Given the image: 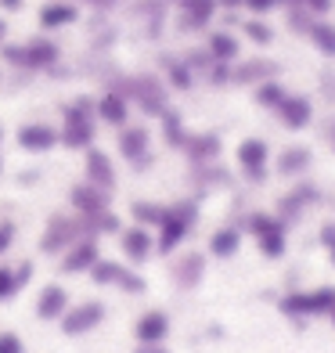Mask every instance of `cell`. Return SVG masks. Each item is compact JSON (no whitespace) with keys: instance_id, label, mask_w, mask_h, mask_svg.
I'll list each match as a JSON object with an SVG mask.
<instances>
[{"instance_id":"f546056e","label":"cell","mask_w":335,"mask_h":353,"mask_svg":"<svg viewBox=\"0 0 335 353\" xmlns=\"http://www.w3.org/2000/svg\"><path fill=\"white\" fill-rule=\"evenodd\" d=\"M79 19V8L72 4V0H47V4L40 8V29H65Z\"/></svg>"},{"instance_id":"ba28073f","label":"cell","mask_w":335,"mask_h":353,"mask_svg":"<svg viewBox=\"0 0 335 353\" xmlns=\"http://www.w3.org/2000/svg\"><path fill=\"white\" fill-rule=\"evenodd\" d=\"M270 144L263 137H242L238 141V148H234V163H238V173H242V181L245 184H267V176H270Z\"/></svg>"},{"instance_id":"d6986e66","label":"cell","mask_w":335,"mask_h":353,"mask_svg":"<svg viewBox=\"0 0 335 353\" xmlns=\"http://www.w3.org/2000/svg\"><path fill=\"white\" fill-rule=\"evenodd\" d=\"M314 170V152L307 148V144H285V148L274 155V173L285 176V181H303Z\"/></svg>"},{"instance_id":"6da1fadb","label":"cell","mask_w":335,"mask_h":353,"mask_svg":"<svg viewBox=\"0 0 335 353\" xmlns=\"http://www.w3.org/2000/svg\"><path fill=\"white\" fill-rule=\"evenodd\" d=\"M199 220H202V199L184 195L177 202H166V213L155 228V256H177L187 238L195 234Z\"/></svg>"},{"instance_id":"44dd1931","label":"cell","mask_w":335,"mask_h":353,"mask_svg":"<svg viewBox=\"0 0 335 353\" xmlns=\"http://www.w3.org/2000/svg\"><path fill=\"white\" fill-rule=\"evenodd\" d=\"M191 166H210V163H216V159L223 155V141H220V134L216 130H191V137H187V144H184V152H181Z\"/></svg>"},{"instance_id":"52a82bcc","label":"cell","mask_w":335,"mask_h":353,"mask_svg":"<svg viewBox=\"0 0 335 353\" xmlns=\"http://www.w3.org/2000/svg\"><path fill=\"white\" fill-rule=\"evenodd\" d=\"M4 61L14 69H26V72H43V69H54L58 65V43L54 40H47V37H33V40H26V43H4Z\"/></svg>"},{"instance_id":"30bf717a","label":"cell","mask_w":335,"mask_h":353,"mask_svg":"<svg viewBox=\"0 0 335 353\" xmlns=\"http://www.w3.org/2000/svg\"><path fill=\"white\" fill-rule=\"evenodd\" d=\"M116 152L123 163H130L134 170H152L155 155H152V130L148 126H134L126 123L123 130L116 134Z\"/></svg>"},{"instance_id":"94428289","label":"cell","mask_w":335,"mask_h":353,"mask_svg":"<svg viewBox=\"0 0 335 353\" xmlns=\"http://www.w3.org/2000/svg\"><path fill=\"white\" fill-rule=\"evenodd\" d=\"M0 144H4V126H0Z\"/></svg>"},{"instance_id":"1f68e13d","label":"cell","mask_w":335,"mask_h":353,"mask_svg":"<svg viewBox=\"0 0 335 353\" xmlns=\"http://www.w3.org/2000/svg\"><path fill=\"white\" fill-rule=\"evenodd\" d=\"M163 213H166V202H159V199H134L130 202V223H137V228L155 231Z\"/></svg>"},{"instance_id":"7dc6e473","label":"cell","mask_w":335,"mask_h":353,"mask_svg":"<svg viewBox=\"0 0 335 353\" xmlns=\"http://www.w3.org/2000/svg\"><path fill=\"white\" fill-rule=\"evenodd\" d=\"M332 4H335V0H307L303 8H307V11L314 14V19H325V14L332 11Z\"/></svg>"},{"instance_id":"d590c367","label":"cell","mask_w":335,"mask_h":353,"mask_svg":"<svg viewBox=\"0 0 335 353\" xmlns=\"http://www.w3.org/2000/svg\"><path fill=\"white\" fill-rule=\"evenodd\" d=\"M310 43L317 47V54L321 58H332L335 61V22H328V19H314V26H310Z\"/></svg>"},{"instance_id":"cb8c5ba5","label":"cell","mask_w":335,"mask_h":353,"mask_svg":"<svg viewBox=\"0 0 335 353\" xmlns=\"http://www.w3.org/2000/svg\"><path fill=\"white\" fill-rule=\"evenodd\" d=\"M191 188H195V199H205V195H213V191H227L234 188V176L210 163V166H191Z\"/></svg>"},{"instance_id":"8d00e7d4","label":"cell","mask_w":335,"mask_h":353,"mask_svg":"<svg viewBox=\"0 0 335 353\" xmlns=\"http://www.w3.org/2000/svg\"><path fill=\"white\" fill-rule=\"evenodd\" d=\"M285 98H289V87H285L281 79H267V83L252 87V101H256L260 108H267V112H278V105Z\"/></svg>"},{"instance_id":"c3c4849f","label":"cell","mask_w":335,"mask_h":353,"mask_svg":"<svg viewBox=\"0 0 335 353\" xmlns=\"http://www.w3.org/2000/svg\"><path fill=\"white\" fill-rule=\"evenodd\" d=\"M130 353H173L166 343H137Z\"/></svg>"},{"instance_id":"680465c9","label":"cell","mask_w":335,"mask_h":353,"mask_svg":"<svg viewBox=\"0 0 335 353\" xmlns=\"http://www.w3.org/2000/svg\"><path fill=\"white\" fill-rule=\"evenodd\" d=\"M159 4H177V8H181V4H184V0H159Z\"/></svg>"},{"instance_id":"f35d334b","label":"cell","mask_w":335,"mask_h":353,"mask_svg":"<svg viewBox=\"0 0 335 353\" xmlns=\"http://www.w3.org/2000/svg\"><path fill=\"white\" fill-rule=\"evenodd\" d=\"M289 191H292V195H296L303 205H307V210H314V205H325V191L317 188L310 176H303V181H292Z\"/></svg>"},{"instance_id":"f907efd6","label":"cell","mask_w":335,"mask_h":353,"mask_svg":"<svg viewBox=\"0 0 335 353\" xmlns=\"http://www.w3.org/2000/svg\"><path fill=\"white\" fill-rule=\"evenodd\" d=\"M321 83H325V98L335 101V72H325V76H321Z\"/></svg>"},{"instance_id":"5bb4252c","label":"cell","mask_w":335,"mask_h":353,"mask_svg":"<svg viewBox=\"0 0 335 353\" xmlns=\"http://www.w3.org/2000/svg\"><path fill=\"white\" fill-rule=\"evenodd\" d=\"M83 181L101 188V191H116L119 188V170H116V159H112L105 148H87L83 152Z\"/></svg>"},{"instance_id":"74e56055","label":"cell","mask_w":335,"mask_h":353,"mask_svg":"<svg viewBox=\"0 0 335 353\" xmlns=\"http://www.w3.org/2000/svg\"><path fill=\"white\" fill-rule=\"evenodd\" d=\"M270 213H274L278 220H285L289 228H296V223H303V216H307L310 210L292 195V191H285V195H278V202H274V210H270Z\"/></svg>"},{"instance_id":"836d02e7","label":"cell","mask_w":335,"mask_h":353,"mask_svg":"<svg viewBox=\"0 0 335 353\" xmlns=\"http://www.w3.org/2000/svg\"><path fill=\"white\" fill-rule=\"evenodd\" d=\"M332 310H335V285L307 288V314H310V321H328Z\"/></svg>"},{"instance_id":"e0dca14e","label":"cell","mask_w":335,"mask_h":353,"mask_svg":"<svg viewBox=\"0 0 335 353\" xmlns=\"http://www.w3.org/2000/svg\"><path fill=\"white\" fill-rule=\"evenodd\" d=\"M14 144L29 155H43V152L58 148V126L43 123V119H29L14 130Z\"/></svg>"},{"instance_id":"681fc988","label":"cell","mask_w":335,"mask_h":353,"mask_svg":"<svg viewBox=\"0 0 335 353\" xmlns=\"http://www.w3.org/2000/svg\"><path fill=\"white\" fill-rule=\"evenodd\" d=\"M79 4H87V8H94V11H112V8H119L123 0H79Z\"/></svg>"},{"instance_id":"6f0895ef","label":"cell","mask_w":335,"mask_h":353,"mask_svg":"<svg viewBox=\"0 0 335 353\" xmlns=\"http://www.w3.org/2000/svg\"><path fill=\"white\" fill-rule=\"evenodd\" d=\"M328 263H332V267H335V245H332V249H328Z\"/></svg>"},{"instance_id":"8fae6325","label":"cell","mask_w":335,"mask_h":353,"mask_svg":"<svg viewBox=\"0 0 335 353\" xmlns=\"http://www.w3.org/2000/svg\"><path fill=\"white\" fill-rule=\"evenodd\" d=\"M116 242H119L123 263H130V267H137V270L155 260V231H148V228L126 223V228L116 234Z\"/></svg>"},{"instance_id":"11a10c76","label":"cell","mask_w":335,"mask_h":353,"mask_svg":"<svg viewBox=\"0 0 335 353\" xmlns=\"http://www.w3.org/2000/svg\"><path fill=\"white\" fill-rule=\"evenodd\" d=\"M4 40H8V22L0 19V43H4Z\"/></svg>"},{"instance_id":"3957f363","label":"cell","mask_w":335,"mask_h":353,"mask_svg":"<svg viewBox=\"0 0 335 353\" xmlns=\"http://www.w3.org/2000/svg\"><path fill=\"white\" fill-rule=\"evenodd\" d=\"M58 144L69 152H87L98 144V116H94V101L76 98L61 108V126H58Z\"/></svg>"},{"instance_id":"db71d44e","label":"cell","mask_w":335,"mask_h":353,"mask_svg":"<svg viewBox=\"0 0 335 353\" xmlns=\"http://www.w3.org/2000/svg\"><path fill=\"white\" fill-rule=\"evenodd\" d=\"M328 144H332V155H335V123L328 126Z\"/></svg>"},{"instance_id":"60d3db41","label":"cell","mask_w":335,"mask_h":353,"mask_svg":"<svg viewBox=\"0 0 335 353\" xmlns=\"http://www.w3.org/2000/svg\"><path fill=\"white\" fill-rule=\"evenodd\" d=\"M14 242H19V223L4 216V220H0V260L14 249Z\"/></svg>"},{"instance_id":"484cf974","label":"cell","mask_w":335,"mask_h":353,"mask_svg":"<svg viewBox=\"0 0 335 353\" xmlns=\"http://www.w3.org/2000/svg\"><path fill=\"white\" fill-rule=\"evenodd\" d=\"M216 11H220L216 0H184L181 4V29L184 33H202L216 19Z\"/></svg>"},{"instance_id":"603a6c76","label":"cell","mask_w":335,"mask_h":353,"mask_svg":"<svg viewBox=\"0 0 335 353\" xmlns=\"http://www.w3.org/2000/svg\"><path fill=\"white\" fill-rule=\"evenodd\" d=\"M274 116H278V123L289 134H299V130H307V126L314 123V101L307 98V94H289V98L278 105Z\"/></svg>"},{"instance_id":"d6a6232c","label":"cell","mask_w":335,"mask_h":353,"mask_svg":"<svg viewBox=\"0 0 335 353\" xmlns=\"http://www.w3.org/2000/svg\"><path fill=\"white\" fill-rule=\"evenodd\" d=\"M126 228V223H123V216L116 213V210H105V213H94V216H83V231L90 234V238H98V242H101V238H116L119 231Z\"/></svg>"},{"instance_id":"91938a15","label":"cell","mask_w":335,"mask_h":353,"mask_svg":"<svg viewBox=\"0 0 335 353\" xmlns=\"http://www.w3.org/2000/svg\"><path fill=\"white\" fill-rule=\"evenodd\" d=\"M328 325H332V328H335V310H332V314H328Z\"/></svg>"},{"instance_id":"8992f818","label":"cell","mask_w":335,"mask_h":353,"mask_svg":"<svg viewBox=\"0 0 335 353\" xmlns=\"http://www.w3.org/2000/svg\"><path fill=\"white\" fill-rule=\"evenodd\" d=\"M83 220H79L76 213H51L43 220L40 228V238H37V249L43 256H51V260H58L61 252H65L69 245H76L79 238H83Z\"/></svg>"},{"instance_id":"ffe728a7","label":"cell","mask_w":335,"mask_h":353,"mask_svg":"<svg viewBox=\"0 0 335 353\" xmlns=\"http://www.w3.org/2000/svg\"><path fill=\"white\" fill-rule=\"evenodd\" d=\"M173 332V321L163 307H148L134 317V339L137 343H166Z\"/></svg>"},{"instance_id":"bcb514c9","label":"cell","mask_w":335,"mask_h":353,"mask_svg":"<svg viewBox=\"0 0 335 353\" xmlns=\"http://www.w3.org/2000/svg\"><path fill=\"white\" fill-rule=\"evenodd\" d=\"M317 245H321L325 252L335 245V220H325V223H317Z\"/></svg>"},{"instance_id":"277c9868","label":"cell","mask_w":335,"mask_h":353,"mask_svg":"<svg viewBox=\"0 0 335 353\" xmlns=\"http://www.w3.org/2000/svg\"><path fill=\"white\" fill-rule=\"evenodd\" d=\"M108 90L123 94L126 101H134V105L145 112V116H152V119H163V112H170V87H166L159 76H152V72L112 79Z\"/></svg>"},{"instance_id":"ee69618b","label":"cell","mask_w":335,"mask_h":353,"mask_svg":"<svg viewBox=\"0 0 335 353\" xmlns=\"http://www.w3.org/2000/svg\"><path fill=\"white\" fill-rule=\"evenodd\" d=\"M205 79H210L213 87H231V65H220V61H213V69L205 72Z\"/></svg>"},{"instance_id":"f1b7e54d","label":"cell","mask_w":335,"mask_h":353,"mask_svg":"<svg viewBox=\"0 0 335 353\" xmlns=\"http://www.w3.org/2000/svg\"><path fill=\"white\" fill-rule=\"evenodd\" d=\"M159 137H163V144H166L170 152H184L191 130H187V123H184V116H181L177 108L163 112V119H159Z\"/></svg>"},{"instance_id":"ac0fdd59","label":"cell","mask_w":335,"mask_h":353,"mask_svg":"<svg viewBox=\"0 0 335 353\" xmlns=\"http://www.w3.org/2000/svg\"><path fill=\"white\" fill-rule=\"evenodd\" d=\"M69 210L83 220V216H94V213H105L112 210V191H101L87 181H79L69 188Z\"/></svg>"},{"instance_id":"5b68a950","label":"cell","mask_w":335,"mask_h":353,"mask_svg":"<svg viewBox=\"0 0 335 353\" xmlns=\"http://www.w3.org/2000/svg\"><path fill=\"white\" fill-rule=\"evenodd\" d=\"M87 278L98 288H116L123 296H145L148 292V278L141 274L137 267L123 263V260H112V256H101V260L90 267Z\"/></svg>"},{"instance_id":"9f6ffc18","label":"cell","mask_w":335,"mask_h":353,"mask_svg":"<svg viewBox=\"0 0 335 353\" xmlns=\"http://www.w3.org/2000/svg\"><path fill=\"white\" fill-rule=\"evenodd\" d=\"M281 4H289V8H303L307 0H281Z\"/></svg>"},{"instance_id":"4dcf8cb0","label":"cell","mask_w":335,"mask_h":353,"mask_svg":"<svg viewBox=\"0 0 335 353\" xmlns=\"http://www.w3.org/2000/svg\"><path fill=\"white\" fill-rule=\"evenodd\" d=\"M278 314L292 325H310V314H307V288H285L278 296Z\"/></svg>"},{"instance_id":"7c38bea8","label":"cell","mask_w":335,"mask_h":353,"mask_svg":"<svg viewBox=\"0 0 335 353\" xmlns=\"http://www.w3.org/2000/svg\"><path fill=\"white\" fill-rule=\"evenodd\" d=\"M205 267H210V256L202 249H187L177 252L170 263V281L181 288V292H195V288L205 281Z\"/></svg>"},{"instance_id":"ab89813d","label":"cell","mask_w":335,"mask_h":353,"mask_svg":"<svg viewBox=\"0 0 335 353\" xmlns=\"http://www.w3.org/2000/svg\"><path fill=\"white\" fill-rule=\"evenodd\" d=\"M242 33H245V40H252V43H260V47H267V43H274V29H270L263 19H249L245 26H242Z\"/></svg>"},{"instance_id":"f6af8a7d","label":"cell","mask_w":335,"mask_h":353,"mask_svg":"<svg viewBox=\"0 0 335 353\" xmlns=\"http://www.w3.org/2000/svg\"><path fill=\"white\" fill-rule=\"evenodd\" d=\"M281 4V0H242V8L245 11H252V19H263L267 11H274Z\"/></svg>"},{"instance_id":"6125c7cd","label":"cell","mask_w":335,"mask_h":353,"mask_svg":"<svg viewBox=\"0 0 335 353\" xmlns=\"http://www.w3.org/2000/svg\"><path fill=\"white\" fill-rule=\"evenodd\" d=\"M0 173H4V155H0Z\"/></svg>"},{"instance_id":"4fadbf2b","label":"cell","mask_w":335,"mask_h":353,"mask_svg":"<svg viewBox=\"0 0 335 353\" xmlns=\"http://www.w3.org/2000/svg\"><path fill=\"white\" fill-rule=\"evenodd\" d=\"M101 256H105V252H101V242H98V238L83 234L76 245H69L65 252H61L54 263H58V270H61L65 278H79V274H90V267L98 263Z\"/></svg>"},{"instance_id":"83f0119b","label":"cell","mask_w":335,"mask_h":353,"mask_svg":"<svg viewBox=\"0 0 335 353\" xmlns=\"http://www.w3.org/2000/svg\"><path fill=\"white\" fill-rule=\"evenodd\" d=\"M205 51H210V58L220 61V65H234V61L242 58V40L234 33H227V29H216V33H210V40H205Z\"/></svg>"},{"instance_id":"7a4b0ae2","label":"cell","mask_w":335,"mask_h":353,"mask_svg":"<svg viewBox=\"0 0 335 353\" xmlns=\"http://www.w3.org/2000/svg\"><path fill=\"white\" fill-rule=\"evenodd\" d=\"M242 231L256 242L263 260H285L292 242V228L285 220H278L270 210H249L242 220Z\"/></svg>"},{"instance_id":"816d5d0a","label":"cell","mask_w":335,"mask_h":353,"mask_svg":"<svg viewBox=\"0 0 335 353\" xmlns=\"http://www.w3.org/2000/svg\"><path fill=\"white\" fill-rule=\"evenodd\" d=\"M26 0H0V11H22Z\"/></svg>"},{"instance_id":"e575fe53","label":"cell","mask_w":335,"mask_h":353,"mask_svg":"<svg viewBox=\"0 0 335 353\" xmlns=\"http://www.w3.org/2000/svg\"><path fill=\"white\" fill-rule=\"evenodd\" d=\"M163 69H166V79H163V83L166 87H173V90H191V87H195V72H191L187 69V61L184 58H163Z\"/></svg>"},{"instance_id":"b9f144b4","label":"cell","mask_w":335,"mask_h":353,"mask_svg":"<svg viewBox=\"0 0 335 353\" xmlns=\"http://www.w3.org/2000/svg\"><path fill=\"white\" fill-rule=\"evenodd\" d=\"M289 26H292V33H310L314 14L307 8H289Z\"/></svg>"},{"instance_id":"2e32d148","label":"cell","mask_w":335,"mask_h":353,"mask_svg":"<svg viewBox=\"0 0 335 353\" xmlns=\"http://www.w3.org/2000/svg\"><path fill=\"white\" fill-rule=\"evenodd\" d=\"M242 245H245V231H242V223H220V228H213V231H210V238H205V256H210V260H223V263H231V260H238Z\"/></svg>"},{"instance_id":"7402d4cb","label":"cell","mask_w":335,"mask_h":353,"mask_svg":"<svg viewBox=\"0 0 335 353\" xmlns=\"http://www.w3.org/2000/svg\"><path fill=\"white\" fill-rule=\"evenodd\" d=\"M278 65L267 58H238L231 65V83L234 87H260L267 79H278Z\"/></svg>"},{"instance_id":"d4e9b609","label":"cell","mask_w":335,"mask_h":353,"mask_svg":"<svg viewBox=\"0 0 335 353\" xmlns=\"http://www.w3.org/2000/svg\"><path fill=\"white\" fill-rule=\"evenodd\" d=\"M94 116H98V123L112 126V130H123V126L130 123V101L116 90H105L101 98L94 101Z\"/></svg>"},{"instance_id":"7bdbcfd3","label":"cell","mask_w":335,"mask_h":353,"mask_svg":"<svg viewBox=\"0 0 335 353\" xmlns=\"http://www.w3.org/2000/svg\"><path fill=\"white\" fill-rule=\"evenodd\" d=\"M0 353H26L22 335H19V332H8V328H0Z\"/></svg>"},{"instance_id":"4316f807","label":"cell","mask_w":335,"mask_h":353,"mask_svg":"<svg viewBox=\"0 0 335 353\" xmlns=\"http://www.w3.org/2000/svg\"><path fill=\"white\" fill-rule=\"evenodd\" d=\"M33 274H37V267L29 263V260H22L19 267L0 263V303H11L29 281H33Z\"/></svg>"},{"instance_id":"9a60e30c","label":"cell","mask_w":335,"mask_h":353,"mask_svg":"<svg viewBox=\"0 0 335 353\" xmlns=\"http://www.w3.org/2000/svg\"><path fill=\"white\" fill-rule=\"evenodd\" d=\"M69 307H72V292H69V288L61 281H47V285H40V292H37L33 314L43 321V325H58Z\"/></svg>"},{"instance_id":"f5cc1de1","label":"cell","mask_w":335,"mask_h":353,"mask_svg":"<svg viewBox=\"0 0 335 353\" xmlns=\"http://www.w3.org/2000/svg\"><path fill=\"white\" fill-rule=\"evenodd\" d=\"M220 8H242V0H216Z\"/></svg>"},{"instance_id":"9c48e42d","label":"cell","mask_w":335,"mask_h":353,"mask_svg":"<svg viewBox=\"0 0 335 353\" xmlns=\"http://www.w3.org/2000/svg\"><path fill=\"white\" fill-rule=\"evenodd\" d=\"M105 317H108V307L101 299H79L65 310V317L58 321V332L69 335V339H83V335L98 332L105 325Z\"/></svg>"}]
</instances>
